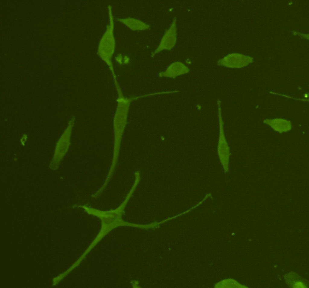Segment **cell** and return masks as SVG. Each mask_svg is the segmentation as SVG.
I'll return each instance as SVG.
<instances>
[{"label":"cell","mask_w":309,"mask_h":288,"mask_svg":"<svg viewBox=\"0 0 309 288\" xmlns=\"http://www.w3.org/2000/svg\"><path fill=\"white\" fill-rule=\"evenodd\" d=\"M264 123L270 126L274 130L280 133L286 132L291 128V122L282 118L266 119Z\"/></svg>","instance_id":"4"},{"label":"cell","mask_w":309,"mask_h":288,"mask_svg":"<svg viewBox=\"0 0 309 288\" xmlns=\"http://www.w3.org/2000/svg\"><path fill=\"white\" fill-rule=\"evenodd\" d=\"M123 58L122 54L120 53L118 54L115 57L116 61L118 63L122 64L123 61Z\"/></svg>","instance_id":"8"},{"label":"cell","mask_w":309,"mask_h":288,"mask_svg":"<svg viewBox=\"0 0 309 288\" xmlns=\"http://www.w3.org/2000/svg\"><path fill=\"white\" fill-rule=\"evenodd\" d=\"M74 117H72L66 128L56 143L53 155L49 165L53 170L58 169L67 152L71 143L72 133L75 123Z\"/></svg>","instance_id":"2"},{"label":"cell","mask_w":309,"mask_h":288,"mask_svg":"<svg viewBox=\"0 0 309 288\" xmlns=\"http://www.w3.org/2000/svg\"><path fill=\"white\" fill-rule=\"evenodd\" d=\"M117 20L133 30H145L149 27L142 22L133 18H118Z\"/></svg>","instance_id":"6"},{"label":"cell","mask_w":309,"mask_h":288,"mask_svg":"<svg viewBox=\"0 0 309 288\" xmlns=\"http://www.w3.org/2000/svg\"><path fill=\"white\" fill-rule=\"evenodd\" d=\"M109 24L98 44L97 53L108 66L111 72H114L112 58L115 50L116 42L114 34V23L112 7H108Z\"/></svg>","instance_id":"1"},{"label":"cell","mask_w":309,"mask_h":288,"mask_svg":"<svg viewBox=\"0 0 309 288\" xmlns=\"http://www.w3.org/2000/svg\"><path fill=\"white\" fill-rule=\"evenodd\" d=\"M219 159L225 173L228 171L229 158L231 155L229 147L226 141L223 123L221 117L219 119V136L217 147Z\"/></svg>","instance_id":"3"},{"label":"cell","mask_w":309,"mask_h":288,"mask_svg":"<svg viewBox=\"0 0 309 288\" xmlns=\"http://www.w3.org/2000/svg\"><path fill=\"white\" fill-rule=\"evenodd\" d=\"M292 33L294 35H298L302 39H306L307 40H309L308 34H304L297 32L296 31H293Z\"/></svg>","instance_id":"7"},{"label":"cell","mask_w":309,"mask_h":288,"mask_svg":"<svg viewBox=\"0 0 309 288\" xmlns=\"http://www.w3.org/2000/svg\"><path fill=\"white\" fill-rule=\"evenodd\" d=\"M174 25L172 26L165 34L159 46L156 50V53L164 49H170L174 45L176 39V33Z\"/></svg>","instance_id":"5"},{"label":"cell","mask_w":309,"mask_h":288,"mask_svg":"<svg viewBox=\"0 0 309 288\" xmlns=\"http://www.w3.org/2000/svg\"><path fill=\"white\" fill-rule=\"evenodd\" d=\"M28 136L26 134H24L20 139V142L23 146H24L27 141Z\"/></svg>","instance_id":"9"}]
</instances>
